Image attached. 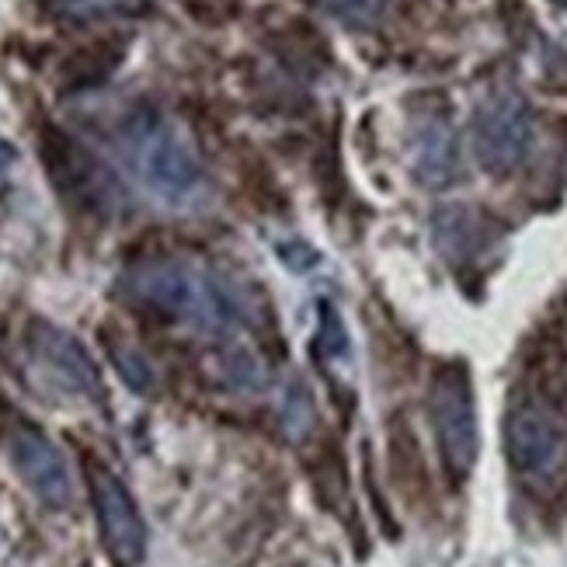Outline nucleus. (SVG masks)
I'll use <instances>...</instances> for the list:
<instances>
[{"label":"nucleus","instance_id":"7","mask_svg":"<svg viewBox=\"0 0 567 567\" xmlns=\"http://www.w3.org/2000/svg\"><path fill=\"white\" fill-rule=\"evenodd\" d=\"M0 439H4L8 456L21 481L35 491V498L49 508H66L70 505V471L60 456V450L49 442L29 417L0 404Z\"/></svg>","mask_w":567,"mask_h":567},{"label":"nucleus","instance_id":"15","mask_svg":"<svg viewBox=\"0 0 567 567\" xmlns=\"http://www.w3.org/2000/svg\"><path fill=\"white\" fill-rule=\"evenodd\" d=\"M328 14L341 18L344 24H355V29H369L377 24L386 11L390 0H320Z\"/></svg>","mask_w":567,"mask_h":567},{"label":"nucleus","instance_id":"4","mask_svg":"<svg viewBox=\"0 0 567 567\" xmlns=\"http://www.w3.org/2000/svg\"><path fill=\"white\" fill-rule=\"evenodd\" d=\"M505 450L515 477L536 495H554L567 484V425L554 401L515 398L505 422Z\"/></svg>","mask_w":567,"mask_h":567},{"label":"nucleus","instance_id":"11","mask_svg":"<svg viewBox=\"0 0 567 567\" xmlns=\"http://www.w3.org/2000/svg\"><path fill=\"white\" fill-rule=\"evenodd\" d=\"M477 216L471 209H442L435 216V240L442 255L450 261H460V258H471L481 251L484 237L477 234Z\"/></svg>","mask_w":567,"mask_h":567},{"label":"nucleus","instance_id":"14","mask_svg":"<svg viewBox=\"0 0 567 567\" xmlns=\"http://www.w3.org/2000/svg\"><path fill=\"white\" fill-rule=\"evenodd\" d=\"M146 0H45L49 14L70 18V21H91V18H105V14H126L140 11Z\"/></svg>","mask_w":567,"mask_h":567},{"label":"nucleus","instance_id":"10","mask_svg":"<svg viewBox=\"0 0 567 567\" xmlns=\"http://www.w3.org/2000/svg\"><path fill=\"white\" fill-rule=\"evenodd\" d=\"M456 136L450 130V122L442 118H425L422 126L414 130V175L422 185L442 188L456 182Z\"/></svg>","mask_w":567,"mask_h":567},{"label":"nucleus","instance_id":"8","mask_svg":"<svg viewBox=\"0 0 567 567\" xmlns=\"http://www.w3.org/2000/svg\"><path fill=\"white\" fill-rule=\"evenodd\" d=\"M533 140L529 105L519 94L498 91L477 109L474 118V151L484 171L491 175H508L523 164Z\"/></svg>","mask_w":567,"mask_h":567},{"label":"nucleus","instance_id":"9","mask_svg":"<svg viewBox=\"0 0 567 567\" xmlns=\"http://www.w3.org/2000/svg\"><path fill=\"white\" fill-rule=\"evenodd\" d=\"M29 349H32V359L42 365V373H49V380H56L63 390L81 393V398H102L97 365L73 334L49 324V320H32Z\"/></svg>","mask_w":567,"mask_h":567},{"label":"nucleus","instance_id":"2","mask_svg":"<svg viewBox=\"0 0 567 567\" xmlns=\"http://www.w3.org/2000/svg\"><path fill=\"white\" fill-rule=\"evenodd\" d=\"M115 143L136 178L167 203H182L203 188V164L188 140L154 109H136L122 118Z\"/></svg>","mask_w":567,"mask_h":567},{"label":"nucleus","instance_id":"13","mask_svg":"<svg viewBox=\"0 0 567 567\" xmlns=\"http://www.w3.org/2000/svg\"><path fill=\"white\" fill-rule=\"evenodd\" d=\"M122 56V45L118 42H102V45H91L84 49L81 56H73L66 66V84L70 87H91V84H102L109 73L118 66Z\"/></svg>","mask_w":567,"mask_h":567},{"label":"nucleus","instance_id":"6","mask_svg":"<svg viewBox=\"0 0 567 567\" xmlns=\"http://www.w3.org/2000/svg\"><path fill=\"white\" fill-rule=\"evenodd\" d=\"M84 471H87L97 533H102V544H105L109 557L118 567H140L146 557V523H143L133 495L102 460L87 456Z\"/></svg>","mask_w":567,"mask_h":567},{"label":"nucleus","instance_id":"3","mask_svg":"<svg viewBox=\"0 0 567 567\" xmlns=\"http://www.w3.org/2000/svg\"><path fill=\"white\" fill-rule=\"evenodd\" d=\"M39 157L60 199L94 219H112L126 209V185L73 133L45 122L39 130Z\"/></svg>","mask_w":567,"mask_h":567},{"label":"nucleus","instance_id":"5","mask_svg":"<svg viewBox=\"0 0 567 567\" xmlns=\"http://www.w3.org/2000/svg\"><path fill=\"white\" fill-rule=\"evenodd\" d=\"M429 414H432L442 466H446L453 484H463L471 477L481 450L474 383L463 362H446L435 369L429 390Z\"/></svg>","mask_w":567,"mask_h":567},{"label":"nucleus","instance_id":"12","mask_svg":"<svg viewBox=\"0 0 567 567\" xmlns=\"http://www.w3.org/2000/svg\"><path fill=\"white\" fill-rule=\"evenodd\" d=\"M102 338H105L109 359L115 362L118 377L126 380V386H133L136 393H151L154 390V369H151V362H146V355L126 334H115L112 328H105Z\"/></svg>","mask_w":567,"mask_h":567},{"label":"nucleus","instance_id":"16","mask_svg":"<svg viewBox=\"0 0 567 567\" xmlns=\"http://www.w3.org/2000/svg\"><path fill=\"white\" fill-rule=\"evenodd\" d=\"M18 164V151H14V146L4 140V136H0V185H4V178H8V171Z\"/></svg>","mask_w":567,"mask_h":567},{"label":"nucleus","instance_id":"1","mask_svg":"<svg viewBox=\"0 0 567 567\" xmlns=\"http://www.w3.org/2000/svg\"><path fill=\"white\" fill-rule=\"evenodd\" d=\"M122 296L164 320H188L209 331L240 328L251 320L244 296L219 279L209 268H199L182 258H146L130 265L118 279Z\"/></svg>","mask_w":567,"mask_h":567}]
</instances>
